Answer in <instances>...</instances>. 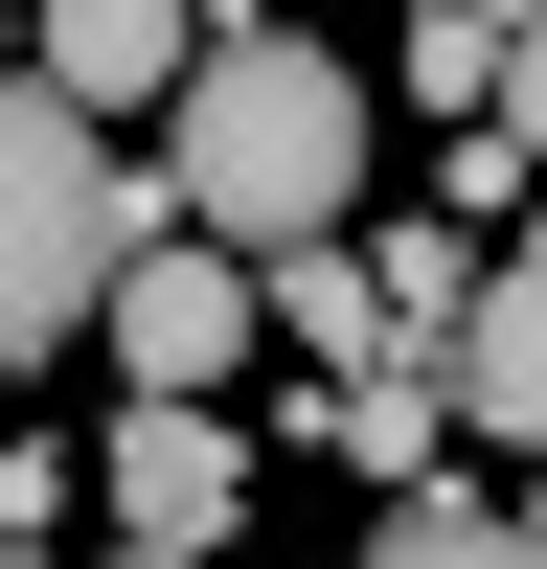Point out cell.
<instances>
[{
    "instance_id": "cell-1",
    "label": "cell",
    "mask_w": 547,
    "mask_h": 569,
    "mask_svg": "<svg viewBox=\"0 0 547 569\" xmlns=\"http://www.w3.org/2000/svg\"><path fill=\"white\" fill-rule=\"evenodd\" d=\"M137 182H160V228L228 251V273H251V251H319V228H365V69L297 46V23H206Z\"/></svg>"
},
{
    "instance_id": "cell-2",
    "label": "cell",
    "mask_w": 547,
    "mask_h": 569,
    "mask_svg": "<svg viewBox=\"0 0 547 569\" xmlns=\"http://www.w3.org/2000/svg\"><path fill=\"white\" fill-rule=\"evenodd\" d=\"M137 228H160V182L115 160V137L69 114V91H23L0 69V365H46L91 319V273L137 251Z\"/></svg>"
},
{
    "instance_id": "cell-3",
    "label": "cell",
    "mask_w": 547,
    "mask_h": 569,
    "mask_svg": "<svg viewBox=\"0 0 547 569\" xmlns=\"http://www.w3.org/2000/svg\"><path fill=\"white\" fill-rule=\"evenodd\" d=\"M91 501H115V547H228L251 525V433H228L206 388H137L115 456H91Z\"/></svg>"
},
{
    "instance_id": "cell-4",
    "label": "cell",
    "mask_w": 547,
    "mask_h": 569,
    "mask_svg": "<svg viewBox=\"0 0 547 569\" xmlns=\"http://www.w3.org/2000/svg\"><path fill=\"white\" fill-rule=\"evenodd\" d=\"M91 342H115L137 388H228V365H251V273L182 251V228H137V251L91 273Z\"/></svg>"
},
{
    "instance_id": "cell-5",
    "label": "cell",
    "mask_w": 547,
    "mask_h": 569,
    "mask_svg": "<svg viewBox=\"0 0 547 569\" xmlns=\"http://www.w3.org/2000/svg\"><path fill=\"white\" fill-rule=\"evenodd\" d=\"M410 365H434V410H456L479 456H525V433H547V273L479 251V273H456V319H434Z\"/></svg>"
},
{
    "instance_id": "cell-6",
    "label": "cell",
    "mask_w": 547,
    "mask_h": 569,
    "mask_svg": "<svg viewBox=\"0 0 547 569\" xmlns=\"http://www.w3.org/2000/svg\"><path fill=\"white\" fill-rule=\"evenodd\" d=\"M182 46H206L182 0H23V91H69L91 137H115V114H160V91H182Z\"/></svg>"
},
{
    "instance_id": "cell-7",
    "label": "cell",
    "mask_w": 547,
    "mask_h": 569,
    "mask_svg": "<svg viewBox=\"0 0 547 569\" xmlns=\"http://www.w3.org/2000/svg\"><path fill=\"white\" fill-rule=\"evenodd\" d=\"M297 433L342 456V479H388V501H410V479H456V410H434V365H410V342H388V365H319Z\"/></svg>"
},
{
    "instance_id": "cell-8",
    "label": "cell",
    "mask_w": 547,
    "mask_h": 569,
    "mask_svg": "<svg viewBox=\"0 0 547 569\" xmlns=\"http://www.w3.org/2000/svg\"><path fill=\"white\" fill-rule=\"evenodd\" d=\"M251 342H297V365H388V297H365L342 228H319V251H251Z\"/></svg>"
},
{
    "instance_id": "cell-9",
    "label": "cell",
    "mask_w": 547,
    "mask_h": 569,
    "mask_svg": "<svg viewBox=\"0 0 547 569\" xmlns=\"http://www.w3.org/2000/svg\"><path fill=\"white\" fill-rule=\"evenodd\" d=\"M410 91H434V114H525V23H479V0H410Z\"/></svg>"
},
{
    "instance_id": "cell-10",
    "label": "cell",
    "mask_w": 547,
    "mask_h": 569,
    "mask_svg": "<svg viewBox=\"0 0 547 569\" xmlns=\"http://www.w3.org/2000/svg\"><path fill=\"white\" fill-rule=\"evenodd\" d=\"M365 569H547V547H525V501H456V479H410Z\"/></svg>"
},
{
    "instance_id": "cell-11",
    "label": "cell",
    "mask_w": 547,
    "mask_h": 569,
    "mask_svg": "<svg viewBox=\"0 0 547 569\" xmlns=\"http://www.w3.org/2000/svg\"><path fill=\"white\" fill-rule=\"evenodd\" d=\"M342 251H365V297H388V342H434V319H456V273H479V228H434V206H410V228H342Z\"/></svg>"
},
{
    "instance_id": "cell-12",
    "label": "cell",
    "mask_w": 547,
    "mask_h": 569,
    "mask_svg": "<svg viewBox=\"0 0 547 569\" xmlns=\"http://www.w3.org/2000/svg\"><path fill=\"white\" fill-rule=\"evenodd\" d=\"M434 182H456L434 228H479V251H501V228H525V182H547V160H525V114H456V160H434Z\"/></svg>"
},
{
    "instance_id": "cell-13",
    "label": "cell",
    "mask_w": 547,
    "mask_h": 569,
    "mask_svg": "<svg viewBox=\"0 0 547 569\" xmlns=\"http://www.w3.org/2000/svg\"><path fill=\"white\" fill-rule=\"evenodd\" d=\"M69 501H91V479H69V456H46V433L0 456V547H46V525H69Z\"/></svg>"
},
{
    "instance_id": "cell-14",
    "label": "cell",
    "mask_w": 547,
    "mask_h": 569,
    "mask_svg": "<svg viewBox=\"0 0 547 569\" xmlns=\"http://www.w3.org/2000/svg\"><path fill=\"white\" fill-rule=\"evenodd\" d=\"M91 569H206V547H91Z\"/></svg>"
},
{
    "instance_id": "cell-15",
    "label": "cell",
    "mask_w": 547,
    "mask_h": 569,
    "mask_svg": "<svg viewBox=\"0 0 547 569\" xmlns=\"http://www.w3.org/2000/svg\"><path fill=\"white\" fill-rule=\"evenodd\" d=\"M0 569H69V547H0Z\"/></svg>"
},
{
    "instance_id": "cell-16",
    "label": "cell",
    "mask_w": 547,
    "mask_h": 569,
    "mask_svg": "<svg viewBox=\"0 0 547 569\" xmlns=\"http://www.w3.org/2000/svg\"><path fill=\"white\" fill-rule=\"evenodd\" d=\"M479 23H525V0H479Z\"/></svg>"
},
{
    "instance_id": "cell-17",
    "label": "cell",
    "mask_w": 547,
    "mask_h": 569,
    "mask_svg": "<svg viewBox=\"0 0 547 569\" xmlns=\"http://www.w3.org/2000/svg\"><path fill=\"white\" fill-rule=\"evenodd\" d=\"M182 23H228V0H182Z\"/></svg>"
}]
</instances>
